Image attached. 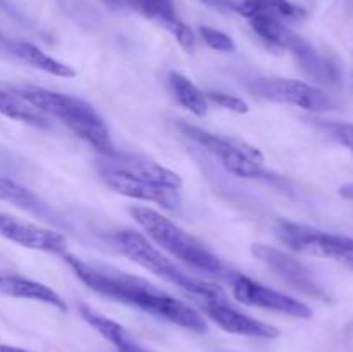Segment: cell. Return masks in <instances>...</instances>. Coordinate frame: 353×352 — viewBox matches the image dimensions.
Returning a JSON list of instances; mask_svg holds the SVG:
<instances>
[{
    "label": "cell",
    "instance_id": "obj_1",
    "mask_svg": "<svg viewBox=\"0 0 353 352\" xmlns=\"http://www.w3.org/2000/svg\"><path fill=\"white\" fill-rule=\"evenodd\" d=\"M62 259L93 292L116 300V302L137 307V309L161 317V320L171 321L186 330L199 331V333L207 331V321L199 311L193 309L183 300L174 299L147 280L112 268H105V266L90 264L83 259L69 254L68 251L62 254Z\"/></svg>",
    "mask_w": 353,
    "mask_h": 352
},
{
    "label": "cell",
    "instance_id": "obj_2",
    "mask_svg": "<svg viewBox=\"0 0 353 352\" xmlns=\"http://www.w3.org/2000/svg\"><path fill=\"white\" fill-rule=\"evenodd\" d=\"M10 90L33 104L45 116L61 121L68 130L95 148L100 155H112L117 152L105 121L86 100L33 85L12 86Z\"/></svg>",
    "mask_w": 353,
    "mask_h": 352
},
{
    "label": "cell",
    "instance_id": "obj_3",
    "mask_svg": "<svg viewBox=\"0 0 353 352\" xmlns=\"http://www.w3.org/2000/svg\"><path fill=\"white\" fill-rule=\"evenodd\" d=\"M130 213L141 230L147 233L148 240L157 244L162 251L169 252L172 257L207 275L223 276L228 280L233 275L203 242L190 235L159 211L145 206H133L130 207Z\"/></svg>",
    "mask_w": 353,
    "mask_h": 352
},
{
    "label": "cell",
    "instance_id": "obj_4",
    "mask_svg": "<svg viewBox=\"0 0 353 352\" xmlns=\"http://www.w3.org/2000/svg\"><path fill=\"white\" fill-rule=\"evenodd\" d=\"M112 244L121 254L131 259L134 264L154 273L155 276L165 280L171 285L178 286L181 292L192 297L196 304L226 299V293H224L221 286L183 271L176 262H172L168 255L162 254V251L157 245L152 244L145 235L138 233V231H117V233L112 235Z\"/></svg>",
    "mask_w": 353,
    "mask_h": 352
},
{
    "label": "cell",
    "instance_id": "obj_5",
    "mask_svg": "<svg viewBox=\"0 0 353 352\" xmlns=\"http://www.w3.org/2000/svg\"><path fill=\"white\" fill-rule=\"evenodd\" d=\"M179 130L190 140L210 152L226 168V171L233 173L238 178H274V175L264 168V157L259 148L243 144V141L233 140V138L210 133V131L190 123H179Z\"/></svg>",
    "mask_w": 353,
    "mask_h": 352
},
{
    "label": "cell",
    "instance_id": "obj_6",
    "mask_svg": "<svg viewBox=\"0 0 353 352\" xmlns=\"http://www.w3.org/2000/svg\"><path fill=\"white\" fill-rule=\"evenodd\" d=\"M274 233L281 244L292 251L314 257L334 259V261H353V238L345 235L327 233L305 224L279 219Z\"/></svg>",
    "mask_w": 353,
    "mask_h": 352
},
{
    "label": "cell",
    "instance_id": "obj_7",
    "mask_svg": "<svg viewBox=\"0 0 353 352\" xmlns=\"http://www.w3.org/2000/svg\"><path fill=\"white\" fill-rule=\"evenodd\" d=\"M248 90L265 100L290 104L309 113H326L334 107L333 99L324 90L300 79L259 78L248 85Z\"/></svg>",
    "mask_w": 353,
    "mask_h": 352
},
{
    "label": "cell",
    "instance_id": "obj_8",
    "mask_svg": "<svg viewBox=\"0 0 353 352\" xmlns=\"http://www.w3.org/2000/svg\"><path fill=\"white\" fill-rule=\"evenodd\" d=\"M230 283L231 292H233V297L238 302L247 304V306L252 307H261V309L274 311V313L299 317V320L312 317V309L307 304H303L302 300L278 292L271 286L262 285V283L252 280L250 276L233 273L230 276Z\"/></svg>",
    "mask_w": 353,
    "mask_h": 352
},
{
    "label": "cell",
    "instance_id": "obj_9",
    "mask_svg": "<svg viewBox=\"0 0 353 352\" xmlns=\"http://www.w3.org/2000/svg\"><path fill=\"white\" fill-rule=\"evenodd\" d=\"M97 171L100 178L103 179L110 190L121 193L124 197H130L134 200H143V202H154L162 206L164 209H176L181 204V195L179 190L165 188V186L154 185V183L143 182L134 176L126 175V173L114 169L112 166L105 164L102 159H97Z\"/></svg>",
    "mask_w": 353,
    "mask_h": 352
},
{
    "label": "cell",
    "instance_id": "obj_10",
    "mask_svg": "<svg viewBox=\"0 0 353 352\" xmlns=\"http://www.w3.org/2000/svg\"><path fill=\"white\" fill-rule=\"evenodd\" d=\"M252 254L259 261L264 262L271 271H274L283 282H286L290 286L299 290V292L314 297V299H327L323 286L316 282L312 273L299 259L292 257L286 252L265 244L252 245Z\"/></svg>",
    "mask_w": 353,
    "mask_h": 352
},
{
    "label": "cell",
    "instance_id": "obj_11",
    "mask_svg": "<svg viewBox=\"0 0 353 352\" xmlns=\"http://www.w3.org/2000/svg\"><path fill=\"white\" fill-rule=\"evenodd\" d=\"M0 237L21 245V247L47 252V254L62 255L68 248V240L59 231L41 228L38 224L6 213H0Z\"/></svg>",
    "mask_w": 353,
    "mask_h": 352
},
{
    "label": "cell",
    "instance_id": "obj_12",
    "mask_svg": "<svg viewBox=\"0 0 353 352\" xmlns=\"http://www.w3.org/2000/svg\"><path fill=\"white\" fill-rule=\"evenodd\" d=\"M200 309L214 321L224 331L233 335H241V337L250 338H264V340H272L279 337V330L272 324L259 321L255 317L247 316L241 311L234 309L226 299L209 300V302L199 304Z\"/></svg>",
    "mask_w": 353,
    "mask_h": 352
},
{
    "label": "cell",
    "instance_id": "obj_13",
    "mask_svg": "<svg viewBox=\"0 0 353 352\" xmlns=\"http://www.w3.org/2000/svg\"><path fill=\"white\" fill-rule=\"evenodd\" d=\"M100 159L105 164L112 166L114 169H119V171L134 176L138 179H143V182L172 190H181L183 186V179L178 173L171 171L169 168L159 164L154 159L145 157V155L117 150L112 155H100Z\"/></svg>",
    "mask_w": 353,
    "mask_h": 352
},
{
    "label": "cell",
    "instance_id": "obj_14",
    "mask_svg": "<svg viewBox=\"0 0 353 352\" xmlns=\"http://www.w3.org/2000/svg\"><path fill=\"white\" fill-rule=\"evenodd\" d=\"M0 293L12 299L34 300V302L47 304L59 311H68V304L55 290L45 283L24 278L21 275H0Z\"/></svg>",
    "mask_w": 353,
    "mask_h": 352
},
{
    "label": "cell",
    "instance_id": "obj_15",
    "mask_svg": "<svg viewBox=\"0 0 353 352\" xmlns=\"http://www.w3.org/2000/svg\"><path fill=\"white\" fill-rule=\"evenodd\" d=\"M248 21H250L252 30H254L262 40L268 41L269 45H272V47L281 48V50H288L295 55L307 45V41L303 40L300 35H296L295 31L290 30V28L286 26V23L274 19V17L261 16Z\"/></svg>",
    "mask_w": 353,
    "mask_h": 352
},
{
    "label": "cell",
    "instance_id": "obj_16",
    "mask_svg": "<svg viewBox=\"0 0 353 352\" xmlns=\"http://www.w3.org/2000/svg\"><path fill=\"white\" fill-rule=\"evenodd\" d=\"M0 114L17 123L38 128V130H50V117L45 116L40 109L28 102L26 99L14 90H0Z\"/></svg>",
    "mask_w": 353,
    "mask_h": 352
},
{
    "label": "cell",
    "instance_id": "obj_17",
    "mask_svg": "<svg viewBox=\"0 0 353 352\" xmlns=\"http://www.w3.org/2000/svg\"><path fill=\"white\" fill-rule=\"evenodd\" d=\"M0 200L7 204H12V206L19 207V209L26 211L30 214H34V216L41 217V219L55 221V223L59 221L55 217L54 211L40 197L34 195L31 190L24 188L23 185L16 183L14 179L2 175H0Z\"/></svg>",
    "mask_w": 353,
    "mask_h": 352
},
{
    "label": "cell",
    "instance_id": "obj_18",
    "mask_svg": "<svg viewBox=\"0 0 353 352\" xmlns=\"http://www.w3.org/2000/svg\"><path fill=\"white\" fill-rule=\"evenodd\" d=\"M10 55L19 61L26 62V64L33 66V68L40 69V71L47 72V75L61 76V78H72L76 76V71L65 62L59 61V59L52 57V55L45 54L41 48L37 45L30 43V41L12 40V47H10Z\"/></svg>",
    "mask_w": 353,
    "mask_h": 352
},
{
    "label": "cell",
    "instance_id": "obj_19",
    "mask_svg": "<svg viewBox=\"0 0 353 352\" xmlns=\"http://www.w3.org/2000/svg\"><path fill=\"white\" fill-rule=\"evenodd\" d=\"M169 88H171L172 95L178 100V104L195 116L202 117L205 116L209 110V100H207L205 92L199 88L192 79L186 78L181 72L171 71L168 76Z\"/></svg>",
    "mask_w": 353,
    "mask_h": 352
},
{
    "label": "cell",
    "instance_id": "obj_20",
    "mask_svg": "<svg viewBox=\"0 0 353 352\" xmlns=\"http://www.w3.org/2000/svg\"><path fill=\"white\" fill-rule=\"evenodd\" d=\"M105 2L114 7L133 10V12L141 14L148 19L157 21L165 30L176 21H179L172 0H105Z\"/></svg>",
    "mask_w": 353,
    "mask_h": 352
},
{
    "label": "cell",
    "instance_id": "obj_21",
    "mask_svg": "<svg viewBox=\"0 0 353 352\" xmlns=\"http://www.w3.org/2000/svg\"><path fill=\"white\" fill-rule=\"evenodd\" d=\"M79 314H81L83 320H85L93 330L99 331V333L102 335L105 340H109L117 351L134 342V338L124 330V326H121L119 323H116V321L110 320V317H105L103 314L97 313L92 307L81 306L79 307Z\"/></svg>",
    "mask_w": 353,
    "mask_h": 352
},
{
    "label": "cell",
    "instance_id": "obj_22",
    "mask_svg": "<svg viewBox=\"0 0 353 352\" xmlns=\"http://www.w3.org/2000/svg\"><path fill=\"white\" fill-rule=\"evenodd\" d=\"M321 130L326 131L334 141H338L340 145H343L347 150L352 152L353 155V124L350 123H334V121H330V123H319Z\"/></svg>",
    "mask_w": 353,
    "mask_h": 352
},
{
    "label": "cell",
    "instance_id": "obj_23",
    "mask_svg": "<svg viewBox=\"0 0 353 352\" xmlns=\"http://www.w3.org/2000/svg\"><path fill=\"white\" fill-rule=\"evenodd\" d=\"M200 35H202L203 41H205L210 48H214V50L217 52L234 50V41L231 40V37H228L224 31L216 30V28H210V26H202L200 28Z\"/></svg>",
    "mask_w": 353,
    "mask_h": 352
},
{
    "label": "cell",
    "instance_id": "obj_24",
    "mask_svg": "<svg viewBox=\"0 0 353 352\" xmlns=\"http://www.w3.org/2000/svg\"><path fill=\"white\" fill-rule=\"evenodd\" d=\"M205 95H207V100H209V104H214V106L223 107V109L231 110V113H236V114L248 113L247 102L241 99H238V97L230 95V93L205 92Z\"/></svg>",
    "mask_w": 353,
    "mask_h": 352
},
{
    "label": "cell",
    "instance_id": "obj_25",
    "mask_svg": "<svg viewBox=\"0 0 353 352\" xmlns=\"http://www.w3.org/2000/svg\"><path fill=\"white\" fill-rule=\"evenodd\" d=\"M117 352H148V351H147V349L141 347V345H138L137 340H134L133 344H130V345H126V347L119 349Z\"/></svg>",
    "mask_w": 353,
    "mask_h": 352
},
{
    "label": "cell",
    "instance_id": "obj_26",
    "mask_svg": "<svg viewBox=\"0 0 353 352\" xmlns=\"http://www.w3.org/2000/svg\"><path fill=\"white\" fill-rule=\"evenodd\" d=\"M340 195L343 199H350L353 200V183H348V185H343L340 188Z\"/></svg>",
    "mask_w": 353,
    "mask_h": 352
},
{
    "label": "cell",
    "instance_id": "obj_27",
    "mask_svg": "<svg viewBox=\"0 0 353 352\" xmlns=\"http://www.w3.org/2000/svg\"><path fill=\"white\" fill-rule=\"evenodd\" d=\"M0 352H28L24 349L12 347V345H0Z\"/></svg>",
    "mask_w": 353,
    "mask_h": 352
},
{
    "label": "cell",
    "instance_id": "obj_28",
    "mask_svg": "<svg viewBox=\"0 0 353 352\" xmlns=\"http://www.w3.org/2000/svg\"><path fill=\"white\" fill-rule=\"evenodd\" d=\"M2 3H3V0H0V6H2Z\"/></svg>",
    "mask_w": 353,
    "mask_h": 352
}]
</instances>
